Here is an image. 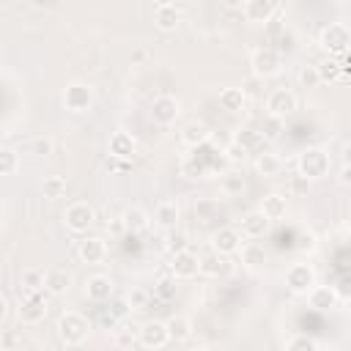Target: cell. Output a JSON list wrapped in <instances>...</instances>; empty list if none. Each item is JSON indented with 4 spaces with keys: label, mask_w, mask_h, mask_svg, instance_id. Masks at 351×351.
I'll return each mask as SVG.
<instances>
[{
    "label": "cell",
    "mask_w": 351,
    "mask_h": 351,
    "mask_svg": "<svg viewBox=\"0 0 351 351\" xmlns=\"http://www.w3.org/2000/svg\"><path fill=\"white\" fill-rule=\"evenodd\" d=\"M165 247H167V252H170V255H178V252L189 250V239H186V233H184V230H170V233H167V239H165Z\"/></svg>",
    "instance_id": "cell-36"
},
{
    "label": "cell",
    "mask_w": 351,
    "mask_h": 351,
    "mask_svg": "<svg viewBox=\"0 0 351 351\" xmlns=\"http://www.w3.org/2000/svg\"><path fill=\"white\" fill-rule=\"evenodd\" d=\"M337 302H340V293L332 285H313V291L307 293V304L313 310H332L337 307Z\"/></svg>",
    "instance_id": "cell-22"
},
{
    "label": "cell",
    "mask_w": 351,
    "mask_h": 351,
    "mask_svg": "<svg viewBox=\"0 0 351 351\" xmlns=\"http://www.w3.org/2000/svg\"><path fill=\"white\" fill-rule=\"evenodd\" d=\"M137 332H140V326L137 329H123V332H118V346H132L134 340H137Z\"/></svg>",
    "instance_id": "cell-46"
},
{
    "label": "cell",
    "mask_w": 351,
    "mask_h": 351,
    "mask_svg": "<svg viewBox=\"0 0 351 351\" xmlns=\"http://www.w3.org/2000/svg\"><path fill=\"white\" fill-rule=\"evenodd\" d=\"M282 280H285V288L291 293H296V296H307L313 291V285H318L315 282V269L307 261H293L285 269V277Z\"/></svg>",
    "instance_id": "cell-5"
},
{
    "label": "cell",
    "mask_w": 351,
    "mask_h": 351,
    "mask_svg": "<svg viewBox=\"0 0 351 351\" xmlns=\"http://www.w3.org/2000/svg\"><path fill=\"white\" fill-rule=\"evenodd\" d=\"M0 343H3V351H14L16 346H22V337H19V332H16V329H3Z\"/></svg>",
    "instance_id": "cell-44"
},
{
    "label": "cell",
    "mask_w": 351,
    "mask_h": 351,
    "mask_svg": "<svg viewBox=\"0 0 351 351\" xmlns=\"http://www.w3.org/2000/svg\"><path fill=\"white\" fill-rule=\"evenodd\" d=\"M41 195H44L47 200L63 197V195H66V178H63V176H47V178L41 181Z\"/></svg>",
    "instance_id": "cell-32"
},
{
    "label": "cell",
    "mask_w": 351,
    "mask_h": 351,
    "mask_svg": "<svg viewBox=\"0 0 351 351\" xmlns=\"http://www.w3.org/2000/svg\"><path fill=\"white\" fill-rule=\"evenodd\" d=\"M112 291H115L112 288V280L104 277V274H93L85 282V296L90 302H107V299H112Z\"/></svg>",
    "instance_id": "cell-25"
},
{
    "label": "cell",
    "mask_w": 351,
    "mask_h": 351,
    "mask_svg": "<svg viewBox=\"0 0 351 351\" xmlns=\"http://www.w3.org/2000/svg\"><path fill=\"white\" fill-rule=\"evenodd\" d=\"M222 192H225L228 197L241 195V192H244V176H241V173H228V176L222 178Z\"/></svg>",
    "instance_id": "cell-38"
},
{
    "label": "cell",
    "mask_w": 351,
    "mask_h": 351,
    "mask_svg": "<svg viewBox=\"0 0 351 351\" xmlns=\"http://www.w3.org/2000/svg\"><path fill=\"white\" fill-rule=\"evenodd\" d=\"M93 222H96V208L88 200H74L63 211V225L74 236H88V230H90Z\"/></svg>",
    "instance_id": "cell-3"
},
{
    "label": "cell",
    "mask_w": 351,
    "mask_h": 351,
    "mask_svg": "<svg viewBox=\"0 0 351 351\" xmlns=\"http://www.w3.org/2000/svg\"><path fill=\"white\" fill-rule=\"evenodd\" d=\"M154 296L162 299V302H173L178 296V280L170 274V277H159L156 285H154Z\"/></svg>",
    "instance_id": "cell-33"
},
{
    "label": "cell",
    "mask_w": 351,
    "mask_h": 351,
    "mask_svg": "<svg viewBox=\"0 0 351 351\" xmlns=\"http://www.w3.org/2000/svg\"><path fill=\"white\" fill-rule=\"evenodd\" d=\"M299 85H302V88H307V90H313V88H318V85H324L318 66H302V69H299Z\"/></svg>",
    "instance_id": "cell-35"
},
{
    "label": "cell",
    "mask_w": 351,
    "mask_h": 351,
    "mask_svg": "<svg viewBox=\"0 0 351 351\" xmlns=\"http://www.w3.org/2000/svg\"><path fill=\"white\" fill-rule=\"evenodd\" d=\"M318 71H321V80H324V82H335V80L340 77L343 66L335 63V60H324V63H318Z\"/></svg>",
    "instance_id": "cell-41"
},
{
    "label": "cell",
    "mask_w": 351,
    "mask_h": 351,
    "mask_svg": "<svg viewBox=\"0 0 351 351\" xmlns=\"http://www.w3.org/2000/svg\"><path fill=\"white\" fill-rule=\"evenodd\" d=\"M258 208L263 211L266 219L277 222V219H282V217L288 214V195H282V192H269V195L261 197V206H258Z\"/></svg>",
    "instance_id": "cell-21"
},
{
    "label": "cell",
    "mask_w": 351,
    "mask_h": 351,
    "mask_svg": "<svg viewBox=\"0 0 351 351\" xmlns=\"http://www.w3.org/2000/svg\"><path fill=\"white\" fill-rule=\"evenodd\" d=\"M252 167H255V173H258V176H263V178H274V176H280V173H282L285 162H282V156H280V154H274V151H263V154H258V156H255Z\"/></svg>",
    "instance_id": "cell-24"
},
{
    "label": "cell",
    "mask_w": 351,
    "mask_h": 351,
    "mask_svg": "<svg viewBox=\"0 0 351 351\" xmlns=\"http://www.w3.org/2000/svg\"><path fill=\"white\" fill-rule=\"evenodd\" d=\"M285 351H318V343L310 335H293V337H288Z\"/></svg>",
    "instance_id": "cell-39"
},
{
    "label": "cell",
    "mask_w": 351,
    "mask_h": 351,
    "mask_svg": "<svg viewBox=\"0 0 351 351\" xmlns=\"http://www.w3.org/2000/svg\"><path fill=\"white\" fill-rule=\"evenodd\" d=\"M343 165H351V143L343 145Z\"/></svg>",
    "instance_id": "cell-48"
},
{
    "label": "cell",
    "mask_w": 351,
    "mask_h": 351,
    "mask_svg": "<svg viewBox=\"0 0 351 351\" xmlns=\"http://www.w3.org/2000/svg\"><path fill=\"white\" fill-rule=\"evenodd\" d=\"M230 269H233L230 258H228V255H219V252H214V250L200 258V274H203V277H228Z\"/></svg>",
    "instance_id": "cell-20"
},
{
    "label": "cell",
    "mask_w": 351,
    "mask_h": 351,
    "mask_svg": "<svg viewBox=\"0 0 351 351\" xmlns=\"http://www.w3.org/2000/svg\"><path fill=\"white\" fill-rule=\"evenodd\" d=\"M74 277L66 271V269H49L47 271V282H44V291L52 293V296H63L69 288H71Z\"/></svg>",
    "instance_id": "cell-27"
},
{
    "label": "cell",
    "mask_w": 351,
    "mask_h": 351,
    "mask_svg": "<svg viewBox=\"0 0 351 351\" xmlns=\"http://www.w3.org/2000/svg\"><path fill=\"white\" fill-rule=\"evenodd\" d=\"M121 219H123V225H126V230H129V233H140V230H145V228H148V222H151L148 211H145V208H140V206H129V208L121 214Z\"/></svg>",
    "instance_id": "cell-28"
},
{
    "label": "cell",
    "mask_w": 351,
    "mask_h": 351,
    "mask_svg": "<svg viewBox=\"0 0 351 351\" xmlns=\"http://www.w3.org/2000/svg\"><path fill=\"white\" fill-rule=\"evenodd\" d=\"M280 11H282V5L277 0H247L241 5V14L247 22H271V16Z\"/></svg>",
    "instance_id": "cell-15"
},
{
    "label": "cell",
    "mask_w": 351,
    "mask_h": 351,
    "mask_svg": "<svg viewBox=\"0 0 351 351\" xmlns=\"http://www.w3.org/2000/svg\"><path fill=\"white\" fill-rule=\"evenodd\" d=\"M0 315H3V318L8 315V299H5V296L0 299Z\"/></svg>",
    "instance_id": "cell-49"
},
{
    "label": "cell",
    "mask_w": 351,
    "mask_h": 351,
    "mask_svg": "<svg viewBox=\"0 0 351 351\" xmlns=\"http://www.w3.org/2000/svg\"><path fill=\"white\" fill-rule=\"evenodd\" d=\"M269 228H271V219H266L261 208L247 211L241 217V222H239V230H241L244 239H263L269 233Z\"/></svg>",
    "instance_id": "cell-16"
},
{
    "label": "cell",
    "mask_w": 351,
    "mask_h": 351,
    "mask_svg": "<svg viewBox=\"0 0 351 351\" xmlns=\"http://www.w3.org/2000/svg\"><path fill=\"white\" fill-rule=\"evenodd\" d=\"M129 304H132V310H145L148 307V302H151V293L145 291V288H134L129 296Z\"/></svg>",
    "instance_id": "cell-42"
},
{
    "label": "cell",
    "mask_w": 351,
    "mask_h": 351,
    "mask_svg": "<svg viewBox=\"0 0 351 351\" xmlns=\"http://www.w3.org/2000/svg\"><path fill=\"white\" fill-rule=\"evenodd\" d=\"M129 310H132L129 299H115V302H112V310H110V315H112L115 321H121V318H126V315H129Z\"/></svg>",
    "instance_id": "cell-45"
},
{
    "label": "cell",
    "mask_w": 351,
    "mask_h": 351,
    "mask_svg": "<svg viewBox=\"0 0 351 351\" xmlns=\"http://www.w3.org/2000/svg\"><path fill=\"white\" fill-rule=\"evenodd\" d=\"M154 25L159 27V30H165V33H170V30H176L178 25H181V5H176V3H156L154 5Z\"/></svg>",
    "instance_id": "cell-17"
},
{
    "label": "cell",
    "mask_w": 351,
    "mask_h": 351,
    "mask_svg": "<svg viewBox=\"0 0 351 351\" xmlns=\"http://www.w3.org/2000/svg\"><path fill=\"white\" fill-rule=\"evenodd\" d=\"M186 351H211V348H208V346H189Z\"/></svg>",
    "instance_id": "cell-50"
},
{
    "label": "cell",
    "mask_w": 351,
    "mask_h": 351,
    "mask_svg": "<svg viewBox=\"0 0 351 351\" xmlns=\"http://www.w3.org/2000/svg\"><path fill=\"white\" fill-rule=\"evenodd\" d=\"M137 343L148 351H162L167 343H170V332H167V321H145L140 324V332H137Z\"/></svg>",
    "instance_id": "cell-9"
},
{
    "label": "cell",
    "mask_w": 351,
    "mask_h": 351,
    "mask_svg": "<svg viewBox=\"0 0 351 351\" xmlns=\"http://www.w3.org/2000/svg\"><path fill=\"white\" fill-rule=\"evenodd\" d=\"M247 154H250V151H247V148H241V145H239V143H233V140H230V143H228V148H225V159H228V162H233V165L244 162V159H247Z\"/></svg>",
    "instance_id": "cell-43"
},
{
    "label": "cell",
    "mask_w": 351,
    "mask_h": 351,
    "mask_svg": "<svg viewBox=\"0 0 351 351\" xmlns=\"http://www.w3.org/2000/svg\"><path fill=\"white\" fill-rule=\"evenodd\" d=\"M178 217H181V208H178L176 200H162V203H156V208H154V214H151L154 225H156L159 230H167V233L176 230Z\"/></svg>",
    "instance_id": "cell-18"
},
{
    "label": "cell",
    "mask_w": 351,
    "mask_h": 351,
    "mask_svg": "<svg viewBox=\"0 0 351 351\" xmlns=\"http://www.w3.org/2000/svg\"><path fill=\"white\" fill-rule=\"evenodd\" d=\"M233 143H239L241 148L252 151V148L261 145V132H255V129H239V132L233 134Z\"/></svg>",
    "instance_id": "cell-37"
},
{
    "label": "cell",
    "mask_w": 351,
    "mask_h": 351,
    "mask_svg": "<svg viewBox=\"0 0 351 351\" xmlns=\"http://www.w3.org/2000/svg\"><path fill=\"white\" fill-rule=\"evenodd\" d=\"M44 282H47V271H41V269H36V266L22 269V274H19V288H22L25 293L44 291Z\"/></svg>",
    "instance_id": "cell-29"
},
{
    "label": "cell",
    "mask_w": 351,
    "mask_h": 351,
    "mask_svg": "<svg viewBox=\"0 0 351 351\" xmlns=\"http://www.w3.org/2000/svg\"><path fill=\"white\" fill-rule=\"evenodd\" d=\"M19 321L22 324H38L47 318V299L41 296V291H33V293H25L19 310H16Z\"/></svg>",
    "instance_id": "cell-13"
},
{
    "label": "cell",
    "mask_w": 351,
    "mask_h": 351,
    "mask_svg": "<svg viewBox=\"0 0 351 351\" xmlns=\"http://www.w3.org/2000/svg\"><path fill=\"white\" fill-rule=\"evenodd\" d=\"M329 167H332V159H329V154L324 151V148H304L302 154H299V159H296V170H299V176L302 178H307V181H318V178H324V176H329Z\"/></svg>",
    "instance_id": "cell-2"
},
{
    "label": "cell",
    "mask_w": 351,
    "mask_h": 351,
    "mask_svg": "<svg viewBox=\"0 0 351 351\" xmlns=\"http://www.w3.org/2000/svg\"><path fill=\"white\" fill-rule=\"evenodd\" d=\"M170 274L176 280H192L195 274H200V258L192 250H184L178 255H170Z\"/></svg>",
    "instance_id": "cell-14"
},
{
    "label": "cell",
    "mask_w": 351,
    "mask_h": 351,
    "mask_svg": "<svg viewBox=\"0 0 351 351\" xmlns=\"http://www.w3.org/2000/svg\"><path fill=\"white\" fill-rule=\"evenodd\" d=\"M337 181H340L343 186H351V165H343V167L337 170Z\"/></svg>",
    "instance_id": "cell-47"
},
{
    "label": "cell",
    "mask_w": 351,
    "mask_h": 351,
    "mask_svg": "<svg viewBox=\"0 0 351 351\" xmlns=\"http://www.w3.org/2000/svg\"><path fill=\"white\" fill-rule=\"evenodd\" d=\"M219 107L225 112H241L247 107V90L244 88H236V85H228L219 90Z\"/></svg>",
    "instance_id": "cell-26"
},
{
    "label": "cell",
    "mask_w": 351,
    "mask_h": 351,
    "mask_svg": "<svg viewBox=\"0 0 351 351\" xmlns=\"http://www.w3.org/2000/svg\"><path fill=\"white\" fill-rule=\"evenodd\" d=\"M318 44L321 49H326L329 55H343L351 49V27L346 22H329L321 27L318 33Z\"/></svg>",
    "instance_id": "cell-4"
},
{
    "label": "cell",
    "mask_w": 351,
    "mask_h": 351,
    "mask_svg": "<svg viewBox=\"0 0 351 351\" xmlns=\"http://www.w3.org/2000/svg\"><path fill=\"white\" fill-rule=\"evenodd\" d=\"M241 247H244V236H241V230L239 228H233V225H225V228H219L214 236H211V250L214 252H219V255H236V252H241Z\"/></svg>",
    "instance_id": "cell-10"
},
{
    "label": "cell",
    "mask_w": 351,
    "mask_h": 351,
    "mask_svg": "<svg viewBox=\"0 0 351 351\" xmlns=\"http://www.w3.org/2000/svg\"><path fill=\"white\" fill-rule=\"evenodd\" d=\"M167 332H170V343H184L192 337V321L186 315H173L167 318Z\"/></svg>",
    "instance_id": "cell-30"
},
{
    "label": "cell",
    "mask_w": 351,
    "mask_h": 351,
    "mask_svg": "<svg viewBox=\"0 0 351 351\" xmlns=\"http://www.w3.org/2000/svg\"><path fill=\"white\" fill-rule=\"evenodd\" d=\"M19 170V151L11 145L0 148V176H14Z\"/></svg>",
    "instance_id": "cell-34"
},
{
    "label": "cell",
    "mask_w": 351,
    "mask_h": 351,
    "mask_svg": "<svg viewBox=\"0 0 351 351\" xmlns=\"http://www.w3.org/2000/svg\"><path fill=\"white\" fill-rule=\"evenodd\" d=\"M296 104L299 101H296V93L291 88H274L266 96V115L274 121H285L288 115H293Z\"/></svg>",
    "instance_id": "cell-7"
},
{
    "label": "cell",
    "mask_w": 351,
    "mask_h": 351,
    "mask_svg": "<svg viewBox=\"0 0 351 351\" xmlns=\"http://www.w3.org/2000/svg\"><path fill=\"white\" fill-rule=\"evenodd\" d=\"M55 329H58V337L66 346H82L90 335V321L77 310H66V313H60Z\"/></svg>",
    "instance_id": "cell-1"
},
{
    "label": "cell",
    "mask_w": 351,
    "mask_h": 351,
    "mask_svg": "<svg viewBox=\"0 0 351 351\" xmlns=\"http://www.w3.org/2000/svg\"><path fill=\"white\" fill-rule=\"evenodd\" d=\"M107 151H110V159L129 162V159H134V154H137V140H134L132 132L115 129V132L110 134V140H107Z\"/></svg>",
    "instance_id": "cell-12"
},
{
    "label": "cell",
    "mask_w": 351,
    "mask_h": 351,
    "mask_svg": "<svg viewBox=\"0 0 351 351\" xmlns=\"http://www.w3.org/2000/svg\"><path fill=\"white\" fill-rule=\"evenodd\" d=\"M55 151V143H52V137H47V134H38V137H33L30 140V154H36V156H49Z\"/></svg>",
    "instance_id": "cell-40"
},
{
    "label": "cell",
    "mask_w": 351,
    "mask_h": 351,
    "mask_svg": "<svg viewBox=\"0 0 351 351\" xmlns=\"http://www.w3.org/2000/svg\"><path fill=\"white\" fill-rule=\"evenodd\" d=\"M239 255H241V263H244L247 269H252V271H255V269H261V266L266 263V250H263L261 244H255V241L244 244Z\"/></svg>",
    "instance_id": "cell-31"
},
{
    "label": "cell",
    "mask_w": 351,
    "mask_h": 351,
    "mask_svg": "<svg viewBox=\"0 0 351 351\" xmlns=\"http://www.w3.org/2000/svg\"><path fill=\"white\" fill-rule=\"evenodd\" d=\"M208 140H211V129L203 121H189L181 129V143L189 145V148H203Z\"/></svg>",
    "instance_id": "cell-23"
},
{
    "label": "cell",
    "mask_w": 351,
    "mask_h": 351,
    "mask_svg": "<svg viewBox=\"0 0 351 351\" xmlns=\"http://www.w3.org/2000/svg\"><path fill=\"white\" fill-rule=\"evenodd\" d=\"M63 107L74 115H82L93 107V88L85 82H69L63 88Z\"/></svg>",
    "instance_id": "cell-8"
},
{
    "label": "cell",
    "mask_w": 351,
    "mask_h": 351,
    "mask_svg": "<svg viewBox=\"0 0 351 351\" xmlns=\"http://www.w3.org/2000/svg\"><path fill=\"white\" fill-rule=\"evenodd\" d=\"M178 115H181V101H178L176 96L162 93V96H156V99L151 101V118H154V123L170 126V123H176Z\"/></svg>",
    "instance_id": "cell-11"
},
{
    "label": "cell",
    "mask_w": 351,
    "mask_h": 351,
    "mask_svg": "<svg viewBox=\"0 0 351 351\" xmlns=\"http://www.w3.org/2000/svg\"><path fill=\"white\" fill-rule=\"evenodd\" d=\"M250 66H252L255 77H263L266 80V77H274V74L282 71V55H280V49H274L269 44H261V47L252 49Z\"/></svg>",
    "instance_id": "cell-6"
},
{
    "label": "cell",
    "mask_w": 351,
    "mask_h": 351,
    "mask_svg": "<svg viewBox=\"0 0 351 351\" xmlns=\"http://www.w3.org/2000/svg\"><path fill=\"white\" fill-rule=\"evenodd\" d=\"M77 255L85 263H101L107 258V244L101 236H82L77 244Z\"/></svg>",
    "instance_id": "cell-19"
}]
</instances>
